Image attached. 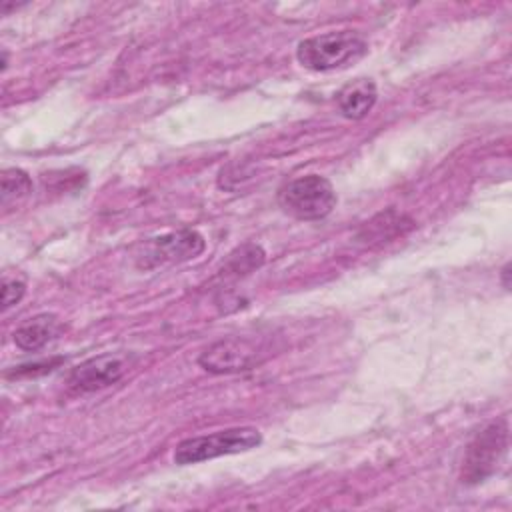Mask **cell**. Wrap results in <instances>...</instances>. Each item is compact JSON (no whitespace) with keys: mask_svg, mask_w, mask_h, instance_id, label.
<instances>
[{"mask_svg":"<svg viewBox=\"0 0 512 512\" xmlns=\"http://www.w3.org/2000/svg\"><path fill=\"white\" fill-rule=\"evenodd\" d=\"M368 54V42L354 30H334L304 38L296 46V60L312 72L342 70Z\"/></svg>","mask_w":512,"mask_h":512,"instance_id":"obj_1","label":"cell"},{"mask_svg":"<svg viewBox=\"0 0 512 512\" xmlns=\"http://www.w3.org/2000/svg\"><path fill=\"white\" fill-rule=\"evenodd\" d=\"M278 206L296 220H320L336 208V190L320 174H304L278 188Z\"/></svg>","mask_w":512,"mask_h":512,"instance_id":"obj_2","label":"cell"},{"mask_svg":"<svg viewBox=\"0 0 512 512\" xmlns=\"http://www.w3.org/2000/svg\"><path fill=\"white\" fill-rule=\"evenodd\" d=\"M260 444H262V434L258 428L236 426V428L216 430L212 434L186 438L174 448L172 458L176 464L188 466V464H198L218 456L248 452Z\"/></svg>","mask_w":512,"mask_h":512,"instance_id":"obj_3","label":"cell"},{"mask_svg":"<svg viewBox=\"0 0 512 512\" xmlns=\"http://www.w3.org/2000/svg\"><path fill=\"white\" fill-rule=\"evenodd\" d=\"M508 450V422L506 418H500L496 422H490L486 428H482L474 440L468 444L460 480L466 486H476L496 474L500 468L504 456Z\"/></svg>","mask_w":512,"mask_h":512,"instance_id":"obj_4","label":"cell"},{"mask_svg":"<svg viewBox=\"0 0 512 512\" xmlns=\"http://www.w3.org/2000/svg\"><path fill=\"white\" fill-rule=\"evenodd\" d=\"M206 248V240L200 232L192 228L172 230L154 238H148L140 244L134 260L142 270H150L164 264H180L200 256Z\"/></svg>","mask_w":512,"mask_h":512,"instance_id":"obj_5","label":"cell"},{"mask_svg":"<svg viewBox=\"0 0 512 512\" xmlns=\"http://www.w3.org/2000/svg\"><path fill=\"white\" fill-rule=\"evenodd\" d=\"M134 358L130 354H98L80 364H76L68 376L66 386L74 394H88L116 384L132 366Z\"/></svg>","mask_w":512,"mask_h":512,"instance_id":"obj_6","label":"cell"},{"mask_svg":"<svg viewBox=\"0 0 512 512\" xmlns=\"http://www.w3.org/2000/svg\"><path fill=\"white\" fill-rule=\"evenodd\" d=\"M264 348L248 338H226L208 346L198 364L212 374H234L256 368L264 362Z\"/></svg>","mask_w":512,"mask_h":512,"instance_id":"obj_7","label":"cell"},{"mask_svg":"<svg viewBox=\"0 0 512 512\" xmlns=\"http://www.w3.org/2000/svg\"><path fill=\"white\" fill-rule=\"evenodd\" d=\"M64 332V324L56 314H36L14 330V344L24 352H36Z\"/></svg>","mask_w":512,"mask_h":512,"instance_id":"obj_8","label":"cell"},{"mask_svg":"<svg viewBox=\"0 0 512 512\" xmlns=\"http://www.w3.org/2000/svg\"><path fill=\"white\" fill-rule=\"evenodd\" d=\"M378 98V88L370 78H356L344 84L336 94V104L344 118L362 120L374 108Z\"/></svg>","mask_w":512,"mask_h":512,"instance_id":"obj_9","label":"cell"},{"mask_svg":"<svg viewBox=\"0 0 512 512\" xmlns=\"http://www.w3.org/2000/svg\"><path fill=\"white\" fill-rule=\"evenodd\" d=\"M412 220L404 214H398L396 210H386L376 214L370 222L364 224V228L358 232V240L364 242H386L398 234L404 232V228H412Z\"/></svg>","mask_w":512,"mask_h":512,"instance_id":"obj_10","label":"cell"},{"mask_svg":"<svg viewBox=\"0 0 512 512\" xmlns=\"http://www.w3.org/2000/svg\"><path fill=\"white\" fill-rule=\"evenodd\" d=\"M2 206L10 208V204L20 202L32 192V178L22 168H6L2 172Z\"/></svg>","mask_w":512,"mask_h":512,"instance_id":"obj_11","label":"cell"},{"mask_svg":"<svg viewBox=\"0 0 512 512\" xmlns=\"http://www.w3.org/2000/svg\"><path fill=\"white\" fill-rule=\"evenodd\" d=\"M264 250L258 246V244H244L240 248H236L228 262H226V268L222 272H232V274H248L252 270H256L258 266H262L264 262Z\"/></svg>","mask_w":512,"mask_h":512,"instance_id":"obj_12","label":"cell"},{"mask_svg":"<svg viewBox=\"0 0 512 512\" xmlns=\"http://www.w3.org/2000/svg\"><path fill=\"white\" fill-rule=\"evenodd\" d=\"M26 292V282L20 278H2V310H8L10 306L18 304Z\"/></svg>","mask_w":512,"mask_h":512,"instance_id":"obj_13","label":"cell"},{"mask_svg":"<svg viewBox=\"0 0 512 512\" xmlns=\"http://www.w3.org/2000/svg\"><path fill=\"white\" fill-rule=\"evenodd\" d=\"M58 362H62V358L56 360H48V362H34V364H26V366H18L14 372H6V376H36V374H44L50 372Z\"/></svg>","mask_w":512,"mask_h":512,"instance_id":"obj_14","label":"cell"},{"mask_svg":"<svg viewBox=\"0 0 512 512\" xmlns=\"http://www.w3.org/2000/svg\"><path fill=\"white\" fill-rule=\"evenodd\" d=\"M508 274H510V264H504L502 268V286L508 290L510 288V282H508Z\"/></svg>","mask_w":512,"mask_h":512,"instance_id":"obj_15","label":"cell"}]
</instances>
